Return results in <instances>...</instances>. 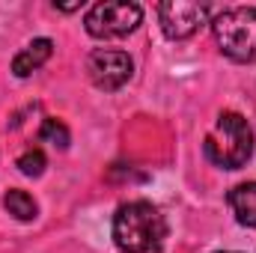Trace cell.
Instances as JSON below:
<instances>
[{"instance_id": "30bf717a", "label": "cell", "mask_w": 256, "mask_h": 253, "mask_svg": "<svg viewBox=\"0 0 256 253\" xmlns=\"http://www.w3.org/2000/svg\"><path fill=\"white\" fill-rule=\"evenodd\" d=\"M39 140H42V143H51V146H57V149H66L68 140H72V134H68V128H66L60 120H45L42 128H39Z\"/></svg>"}, {"instance_id": "6da1fadb", "label": "cell", "mask_w": 256, "mask_h": 253, "mask_svg": "<svg viewBox=\"0 0 256 253\" xmlns=\"http://www.w3.org/2000/svg\"><path fill=\"white\" fill-rule=\"evenodd\" d=\"M164 238H167V220L152 202L131 200L116 208L114 244L122 253H155L164 248Z\"/></svg>"}, {"instance_id": "9c48e42d", "label": "cell", "mask_w": 256, "mask_h": 253, "mask_svg": "<svg viewBox=\"0 0 256 253\" xmlns=\"http://www.w3.org/2000/svg\"><path fill=\"white\" fill-rule=\"evenodd\" d=\"M3 206H6V212L12 214V218H18V220H33L36 218V200L27 194V190H6V196H3Z\"/></svg>"}, {"instance_id": "ba28073f", "label": "cell", "mask_w": 256, "mask_h": 253, "mask_svg": "<svg viewBox=\"0 0 256 253\" xmlns=\"http://www.w3.org/2000/svg\"><path fill=\"white\" fill-rule=\"evenodd\" d=\"M226 202H230V208H232V214L242 226L256 230V182L236 185L226 194Z\"/></svg>"}, {"instance_id": "3957f363", "label": "cell", "mask_w": 256, "mask_h": 253, "mask_svg": "<svg viewBox=\"0 0 256 253\" xmlns=\"http://www.w3.org/2000/svg\"><path fill=\"white\" fill-rule=\"evenodd\" d=\"M214 39L220 51L236 63L256 60V6H232L224 9L212 21Z\"/></svg>"}, {"instance_id": "8992f818", "label": "cell", "mask_w": 256, "mask_h": 253, "mask_svg": "<svg viewBox=\"0 0 256 253\" xmlns=\"http://www.w3.org/2000/svg\"><path fill=\"white\" fill-rule=\"evenodd\" d=\"M86 72H90V80L104 90V92H116L122 90L131 74H134V63L126 51H116V48H98L90 54L86 60Z\"/></svg>"}, {"instance_id": "277c9868", "label": "cell", "mask_w": 256, "mask_h": 253, "mask_svg": "<svg viewBox=\"0 0 256 253\" xmlns=\"http://www.w3.org/2000/svg\"><path fill=\"white\" fill-rule=\"evenodd\" d=\"M143 21V9L131 0H104L96 3L86 18L84 27L92 39H122L128 33H134Z\"/></svg>"}, {"instance_id": "7a4b0ae2", "label": "cell", "mask_w": 256, "mask_h": 253, "mask_svg": "<svg viewBox=\"0 0 256 253\" xmlns=\"http://www.w3.org/2000/svg\"><path fill=\"white\" fill-rule=\"evenodd\" d=\"M202 149H206V158L212 164H218L224 170H238L254 155V128L242 114L224 110L214 120L212 131L206 134Z\"/></svg>"}, {"instance_id": "5b68a950", "label": "cell", "mask_w": 256, "mask_h": 253, "mask_svg": "<svg viewBox=\"0 0 256 253\" xmlns=\"http://www.w3.org/2000/svg\"><path fill=\"white\" fill-rule=\"evenodd\" d=\"M212 18V6L208 3H188V0H167L158 6V21L167 39H191L194 33L208 24Z\"/></svg>"}, {"instance_id": "7c38bea8", "label": "cell", "mask_w": 256, "mask_h": 253, "mask_svg": "<svg viewBox=\"0 0 256 253\" xmlns=\"http://www.w3.org/2000/svg\"><path fill=\"white\" fill-rule=\"evenodd\" d=\"M220 253H236V250H220Z\"/></svg>"}, {"instance_id": "52a82bcc", "label": "cell", "mask_w": 256, "mask_h": 253, "mask_svg": "<svg viewBox=\"0 0 256 253\" xmlns=\"http://www.w3.org/2000/svg\"><path fill=\"white\" fill-rule=\"evenodd\" d=\"M51 54H54V42L51 39H33L27 48H21L18 54H15V60H12V72H15V78H30L33 72H39L42 66L51 60Z\"/></svg>"}, {"instance_id": "8fae6325", "label": "cell", "mask_w": 256, "mask_h": 253, "mask_svg": "<svg viewBox=\"0 0 256 253\" xmlns=\"http://www.w3.org/2000/svg\"><path fill=\"white\" fill-rule=\"evenodd\" d=\"M45 164H48V161H45L42 149H27V152L18 158V170H21L24 176H33V179L45 173Z\"/></svg>"}]
</instances>
